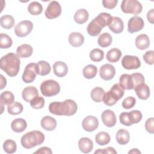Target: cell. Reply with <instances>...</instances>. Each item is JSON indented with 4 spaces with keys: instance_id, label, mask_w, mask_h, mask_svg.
<instances>
[{
    "instance_id": "6da1fadb",
    "label": "cell",
    "mask_w": 154,
    "mask_h": 154,
    "mask_svg": "<svg viewBox=\"0 0 154 154\" xmlns=\"http://www.w3.org/2000/svg\"><path fill=\"white\" fill-rule=\"evenodd\" d=\"M20 58L14 53L10 52L2 57L0 60L1 70L10 77L16 76L20 69Z\"/></svg>"
},
{
    "instance_id": "7a4b0ae2",
    "label": "cell",
    "mask_w": 154,
    "mask_h": 154,
    "mask_svg": "<svg viewBox=\"0 0 154 154\" xmlns=\"http://www.w3.org/2000/svg\"><path fill=\"white\" fill-rule=\"evenodd\" d=\"M77 109L76 103L72 99H66L63 102H53L49 105V112L57 116H70L76 113Z\"/></svg>"
},
{
    "instance_id": "3957f363",
    "label": "cell",
    "mask_w": 154,
    "mask_h": 154,
    "mask_svg": "<svg viewBox=\"0 0 154 154\" xmlns=\"http://www.w3.org/2000/svg\"><path fill=\"white\" fill-rule=\"evenodd\" d=\"M45 135L39 131H32L24 134L20 140L22 146L27 149L42 144L45 141Z\"/></svg>"
},
{
    "instance_id": "277c9868",
    "label": "cell",
    "mask_w": 154,
    "mask_h": 154,
    "mask_svg": "<svg viewBox=\"0 0 154 154\" xmlns=\"http://www.w3.org/2000/svg\"><path fill=\"white\" fill-rule=\"evenodd\" d=\"M42 94L46 97H51L58 94L60 91V84L55 80L44 81L40 85Z\"/></svg>"
},
{
    "instance_id": "5b68a950",
    "label": "cell",
    "mask_w": 154,
    "mask_h": 154,
    "mask_svg": "<svg viewBox=\"0 0 154 154\" xmlns=\"http://www.w3.org/2000/svg\"><path fill=\"white\" fill-rule=\"evenodd\" d=\"M120 8L122 11L126 14H138L142 11L143 6L137 0H123Z\"/></svg>"
},
{
    "instance_id": "8992f818",
    "label": "cell",
    "mask_w": 154,
    "mask_h": 154,
    "mask_svg": "<svg viewBox=\"0 0 154 154\" xmlns=\"http://www.w3.org/2000/svg\"><path fill=\"white\" fill-rule=\"evenodd\" d=\"M33 28V23L31 21L25 20L18 23L14 28L15 34L19 37L28 35Z\"/></svg>"
},
{
    "instance_id": "52a82bcc",
    "label": "cell",
    "mask_w": 154,
    "mask_h": 154,
    "mask_svg": "<svg viewBox=\"0 0 154 154\" xmlns=\"http://www.w3.org/2000/svg\"><path fill=\"white\" fill-rule=\"evenodd\" d=\"M37 75V64L34 63H31L27 64L25 67L22 78L24 82L31 83L35 80Z\"/></svg>"
},
{
    "instance_id": "ba28073f",
    "label": "cell",
    "mask_w": 154,
    "mask_h": 154,
    "mask_svg": "<svg viewBox=\"0 0 154 154\" xmlns=\"http://www.w3.org/2000/svg\"><path fill=\"white\" fill-rule=\"evenodd\" d=\"M61 11V7L60 3L56 1H52L48 5L45 12V15L46 18L53 19L60 16Z\"/></svg>"
},
{
    "instance_id": "9c48e42d",
    "label": "cell",
    "mask_w": 154,
    "mask_h": 154,
    "mask_svg": "<svg viewBox=\"0 0 154 154\" xmlns=\"http://www.w3.org/2000/svg\"><path fill=\"white\" fill-rule=\"evenodd\" d=\"M122 66L127 70L137 69L141 66V62L138 57L134 55H125L121 61Z\"/></svg>"
},
{
    "instance_id": "30bf717a",
    "label": "cell",
    "mask_w": 154,
    "mask_h": 154,
    "mask_svg": "<svg viewBox=\"0 0 154 154\" xmlns=\"http://www.w3.org/2000/svg\"><path fill=\"white\" fill-rule=\"evenodd\" d=\"M144 26L143 19L139 16H135L130 18L128 22V31L131 34L141 30Z\"/></svg>"
},
{
    "instance_id": "8fae6325",
    "label": "cell",
    "mask_w": 154,
    "mask_h": 154,
    "mask_svg": "<svg viewBox=\"0 0 154 154\" xmlns=\"http://www.w3.org/2000/svg\"><path fill=\"white\" fill-rule=\"evenodd\" d=\"M99 75L100 78L103 80H111L116 75L115 67L111 64H103L99 69Z\"/></svg>"
},
{
    "instance_id": "7c38bea8",
    "label": "cell",
    "mask_w": 154,
    "mask_h": 154,
    "mask_svg": "<svg viewBox=\"0 0 154 154\" xmlns=\"http://www.w3.org/2000/svg\"><path fill=\"white\" fill-rule=\"evenodd\" d=\"M82 126L85 131L93 132L98 128V119L96 117L93 116H88L83 119Z\"/></svg>"
},
{
    "instance_id": "4fadbf2b",
    "label": "cell",
    "mask_w": 154,
    "mask_h": 154,
    "mask_svg": "<svg viewBox=\"0 0 154 154\" xmlns=\"http://www.w3.org/2000/svg\"><path fill=\"white\" fill-rule=\"evenodd\" d=\"M101 119L103 124L108 128H111L115 126L117 122L115 113L110 109L105 110L102 113Z\"/></svg>"
},
{
    "instance_id": "5bb4252c",
    "label": "cell",
    "mask_w": 154,
    "mask_h": 154,
    "mask_svg": "<svg viewBox=\"0 0 154 154\" xmlns=\"http://www.w3.org/2000/svg\"><path fill=\"white\" fill-rule=\"evenodd\" d=\"M134 90L138 97L141 100H146L150 96V88L145 83L137 85Z\"/></svg>"
},
{
    "instance_id": "9a60e30c",
    "label": "cell",
    "mask_w": 154,
    "mask_h": 154,
    "mask_svg": "<svg viewBox=\"0 0 154 154\" xmlns=\"http://www.w3.org/2000/svg\"><path fill=\"white\" fill-rule=\"evenodd\" d=\"M39 96L38 90L34 86H28L25 87L22 93V96L24 101L30 102L34 97Z\"/></svg>"
},
{
    "instance_id": "2e32d148",
    "label": "cell",
    "mask_w": 154,
    "mask_h": 154,
    "mask_svg": "<svg viewBox=\"0 0 154 154\" xmlns=\"http://www.w3.org/2000/svg\"><path fill=\"white\" fill-rule=\"evenodd\" d=\"M109 29L115 34H119L123 31L124 24L123 20L119 17H112V19L108 25Z\"/></svg>"
},
{
    "instance_id": "e0dca14e",
    "label": "cell",
    "mask_w": 154,
    "mask_h": 154,
    "mask_svg": "<svg viewBox=\"0 0 154 154\" xmlns=\"http://www.w3.org/2000/svg\"><path fill=\"white\" fill-rule=\"evenodd\" d=\"M53 71L54 74L60 78L65 76L68 72L67 64L63 61H56L53 64Z\"/></svg>"
},
{
    "instance_id": "ac0fdd59",
    "label": "cell",
    "mask_w": 154,
    "mask_h": 154,
    "mask_svg": "<svg viewBox=\"0 0 154 154\" xmlns=\"http://www.w3.org/2000/svg\"><path fill=\"white\" fill-rule=\"evenodd\" d=\"M79 150L84 153H90L93 148V143L92 140L87 137H82L78 141Z\"/></svg>"
},
{
    "instance_id": "d6986e66",
    "label": "cell",
    "mask_w": 154,
    "mask_h": 154,
    "mask_svg": "<svg viewBox=\"0 0 154 154\" xmlns=\"http://www.w3.org/2000/svg\"><path fill=\"white\" fill-rule=\"evenodd\" d=\"M41 126L45 130L48 131H52L57 127V121L52 117L46 116L43 117L41 120Z\"/></svg>"
},
{
    "instance_id": "ffe728a7",
    "label": "cell",
    "mask_w": 154,
    "mask_h": 154,
    "mask_svg": "<svg viewBox=\"0 0 154 154\" xmlns=\"http://www.w3.org/2000/svg\"><path fill=\"white\" fill-rule=\"evenodd\" d=\"M69 42L73 47L81 46L84 42V37L80 32H72L69 35Z\"/></svg>"
},
{
    "instance_id": "44dd1931",
    "label": "cell",
    "mask_w": 154,
    "mask_h": 154,
    "mask_svg": "<svg viewBox=\"0 0 154 154\" xmlns=\"http://www.w3.org/2000/svg\"><path fill=\"white\" fill-rule=\"evenodd\" d=\"M135 46L140 50H144L150 46V39L147 35L141 34L138 35L135 38Z\"/></svg>"
},
{
    "instance_id": "7402d4cb",
    "label": "cell",
    "mask_w": 154,
    "mask_h": 154,
    "mask_svg": "<svg viewBox=\"0 0 154 154\" xmlns=\"http://www.w3.org/2000/svg\"><path fill=\"white\" fill-rule=\"evenodd\" d=\"M112 16L108 13H100L94 19L100 25L101 28H104L106 26H108L110 23Z\"/></svg>"
},
{
    "instance_id": "603a6c76",
    "label": "cell",
    "mask_w": 154,
    "mask_h": 154,
    "mask_svg": "<svg viewBox=\"0 0 154 154\" xmlns=\"http://www.w3.org/2000/svg\"><path fill=\"white\" fill-rule=\"evenodd\" d=\"M108 93L114 100L118 101L123 96L125 90L119 84H115L108 91Z\"/></svg>"
},
{
    "instance_id": "cb8c5ba5",
    "label": "cell",
    "mask_w": 154,
    "mask_h": 154,
    "mask_svg": "<svg viewBox=\"0 0 154 154\" xmlns=\"http://www.w3.org/2000/svg\"><path fill=\"white\" fill-rule=\"evenodd\" d=\"M119 84L124 90H132L134 88L132 76L129 74H123L120 76Z\"/></svg>"
},
{
    "instance_id": "d4e9b609",
    "label": "cell",
    "mask_w": 154,
    "mask_h": 154,
    "mask_svg": "<svg viewBox=\"0 0 154 154\" xmlns=\"http://www.w3.org/2000/svg\"><path fill=\"white\" fill-rule=\"evenodd\" d=\"M27 127L26 122L22 118H17L13 120L11 123V128L12 130L17 133L23 132Z\"/></svg>"
},
{
    "instance_id": "484cf974",
    "label": "cell",
    "mask_w": 154,
    "mask_h": 154,
    "mask_svg": "<svg viewBox=\"0 0 154 154\" xmlns=\"http://www.w3.org/2000/svg\"><path fill=\"white\" fill-rule=\"evenodd\" d=\"M33 49L32 46L28 44H23L17 48L16 53L19 57L27 58L32 55Z\"/></svg>"
},
{
    "instance_id": "4316f807",
    "label": "cell",
    "mask_w": 154,
    "mask_h": 154,
    "mask_svg": "<svg viewBox=\"0 0 154 154\" xmlns=\"http://www.w3.org/2000/svg\"><path fill=\"white\" fill-rule=\"evenodd\" d=\"M116 140L120 145H125L128 144L130 140V135L129 132L124 129H119L116 133Z\"/></svg>"
},
{
    "instance_id": "83f0119b",
    "label": "cell",
    "mask_w": 154,
    "mask_h": 154,
    "mask_svg": "<svg viewBox=\"0 0 154 154\" xmlns=\"http://www.w3.org/2000/svg\"><path fill=\"white\" fill-rule=\"evenodd\" d=\"M89 14L87 10L81 8L78 10L74 14V20L78 24H83L88 19Z\"/></svg>"
},
{
    "instance_id": "f1b7e54d",
    "label": "cell",
    "mask_w": 154,
    "mask_h": 154,
    "mask_svg": "<svg viewBox=\"0 0 154 154\" xmlns=\"http://www.w3.org/2000/svg\"><path fill=\"white\" fill-rule=\"evenodd\" d=\"M51 70L50 64L46 61L41 60L37 63V75L45 76L48 75Z\"/></svg>"
},
{
    "instance_id": "f546056e",
    "label": "cell",
    "mask_w": 154,
    "mask_h": 154,
    "mask_svg": "<svg viewBox=\"0 0 154 154\" xmlns=\"http://www.w3.org/2000/svg\"><path fill=\"white\" fill-rule=\"evenodd\" d=\"M102 29V28L100 26V25L96 22L94 19L89 23L87 28L88 34L93 37L98 35L101 32Z\"/></svg>"
},
{
    "instance_id": "4dcf8cb0",
    "label": "cell",
    "mask_w": 154,
    "mask_h": 154,
    "mask_svg": "<svg viewBox=\"0 0 154 154\" xmlns=\"http://www.w3.org/2000/svg\"><path fill=\"white\" fill-rule=\"evenodd\" d=\"M122 54L120 50L117 48H112L106 53V58L110 63H116L121 58Z\"/></svg>"
},
{
    "instance_id": "1f68e13d",
    "label": "cell",
    "mask_w": 154,
    "mask_h": 154,
    "mask_svg": "<svg viewBox=\"0 0 154 154\" xmlns=\"http://www.w3.org/2000/svg\"><path fill=\"white\" fill-rule=\"evenodd\" d=\"M111 140V137L108 133L101 131L97 133L95 136V141L99 146H105L108 144Z\"/></svg>"
},
{
    "instance_id": "d6a6232c",
    "label": "cell",
    "mask_w": 154,
    "mask_h": 154,
    "mask_svg": "<svg viewBox=\"0 0 154 154\" xmlns=\"http://www.w3.org/2000/svg\"><path fill=\"white\" fill-rule=\"evenodd\" d=\"M15 20L13 17L11 15L6 14L1 17L0 24L1 26L7 29H11L14 25Z\"/></svg>"
},
{
    "instance_id": "836d02e7",
    "label": "cell",
    "mask_w": 154,
    "mask_h": 154,
    "mask_svg": "<svg viewBox=\"0 0 154 154\" xmlns=\"http://www.w3.org/2000/svg\"><path fill=\"white\" fill-rule=\"evenodd\" d=\"M105 93V91L102 88L97 87L91 90L90 93V96L93 101L96 102H100L103 101Z\"/></svg>"
},
{
    "instance_id": "e575fe53",
    "label": "cell",
    "mask_w": 154,
    "mask_h": 154,
    "mask_svg": "<svg viewBox=\"0 0 154 154\" xmlns=\"http://www.w3.org/2000/svg\"><path fill=\"white\" fill-rule=\"evenodd\" d=\"M112 41V36L108 32H103L98 37V45L102 48H106L109 46Z\"/></svg>"
},
{
    "instance_id": "d590c367",
    "label": "cell",
    "mask_w": 154,
    "mask_h": 154,
    "mask_svg": "<svg viewBox=\"0 0 154 154\" xmlns=\"http://www.w3.org/2000/svg\"><path fill=\"white\" fill-rule=\"evenodd\" d=\"M97 73V68L93 64L85 66L82 70L83 76L87 79H91L96 76Z\"/></svg>"
},
{
    "instance_id": "8d00e7d4",
    "label": "cell",
    "mask_w": 154,
    "mask_h": 154,
    "mask_svg": "<svg viewBox=\"0 0 154 154\" xmlns=\"http://www.w3.org/2000/svg\"><path fill=\"white\" fill-rule=\"evenodd\" d=\"M1 104L10 105L14 102V96L10 91H5L1 94L0 96Z\"/></svg>"
},
{
    "instance_id": "74e56055",
    "label": "cell",
    "mask_w": 154,
    "mask_h": 154,
    "mask_svg": "<svg viewBox=\"0 0 154 154\" xmlns=\"http://www.w3.org/2000/svg\"><path fill=\"white\" fill-rule=\"evenodd\" d=\"M28 11L29 13L34 16L38 15L43 11V7L40 3L37 1L31 2L28 6Z\"/></svg>"
},
{
    "instance_id": "f35d334b",
    "label": "cell",
    "mask_w": 154,
    "mask_h": 154,
    "mask_svg": "<svg viewBox=\"0 0 154 154\" xmlns=\"http://www.w3.org/2000/svg\"><path fill=\"white\" fill-rule=\"evenodd\" d=\"M23 105L18 102H14L7 106V111L11 115H17L23 111Z\"/></svg>"
},
{
    "instance_id": "ab89813d",
    "label": "cell",
    "mask_w": 154,
    "mask_h": 154,
    "mask_svg": "<svg viewBox=\"0 0 154 154\" xmlns=\"http://www.w3.org/2000/svg\"><path fill=\"white\" fill-rule=\"evenodd\" d=\"M4 150L7 153H13L16 151V143L11 139L6 140L3 144Z\"/></svg>"
},
{
    "instance_id": "60d3db41",
    "label": "cell",
    "mask_w": 154,
    "mask_h": 154,
    "mask_svg": "<svg viewBox=\"0 0 154 154\" xmlns=\"http://www.w3.org/2000/svg\"><path fill=\"white\" fill-rule=\"evenodd\" d=\"M13 41L11 38L7 34H0V46L1 49H8L12 45Z\"/></svg>"
},
{
    "instance_id": "b9f144b4",
    "label": "cell",
    "mask_w": 154,
    "mask_h": 154,
    "mask_svg": "<svg viewBox=\"0 0 154 154\" xmlns=\"http://www.w3.org/2000/svg\"><path fill=\"white\" fill-rule=\"evenodd\" d=\"M104 57V52L100 49H94L90 53V59L94 62H99L103 60Z\"/></svg>"
},
{
    "instance_id": "7bdbcfd3",
    "label": "cell",
    "mask_w": 154,
    "mask_h": 154,
    "mask_svg": "<svg viewBox=\"0 0 154 154\" xmlns=\"http://www.w3.org/2000/svg\"><path fill=\"white\" fill-rule=\"evenodd\" d=\"M45 99L43 97L37 96L30 101V105L34 109H41L45 105Z\"/></svg>"
},
{
    "instance_id": "ee69618b",
    "label": "cell",
    "mask_w": 154,
    "mask_h": 154,
    "mask_svg": "<svg viewBox=\"0 0 154 154\" xmlns=\"http://www.w3.org/2000/svg\"><path fill=\"white\" fill-rule=\"evenodd\" d=\"M130 119L131 121V123L133 124L134 123H138L140 122L143 117V115L141 111L138 110H132L130 112H129Z\"/></svg>"
},
{
    "instance_id": "f6af8a7d",
    "label": "cell",
    "mask_w": 154,
    "mask_h": 154,
    "mask_svg": "<svg viewBox=\"0 0 154 154\" xmlns=\"http://www.w3.org/2000/svg\"><path fill=\"white\" fill-rule=\"evenodd\" d=\"M131 75L132 78L134 88L139 84L144 83L145 79H144V77L143 75V74H141L140 73H134L131 74Z\"/></svg>"
},
{
    "instance_id": "bcb514c9",
    "label": "cell",
    "mask_w": 154,
    "mask_h": 154,
    "mask_svg": "<svg viewBox=\"0 0 154 154\" xmlns=\"http://www.w3.org/2000/svg\"><path fill=\"white\" fill-rule=\"evenodd\" d=\"M136 103V99L132 96L126 97L122 102V106L125 109H130L135 106Z\"/></svg>"
},
{
    "instance_id": "7dc6e473",
    "label": "cell",
    "mask_w": 154,
    "mask_h": 154,
    "mask_svg": "<svg viewBox=\"0 0 154 154\" xmlns=\"http://www.w3.org/2000/svg\"><path fill=\"white\" fill-rule=\"evenodd\" d=\"M120 119V122L125 126H130L132 125V123H131L130 117L129 112H123L120 114L119 116Z\"/></svg>"
},
{
    "instance_id": "c3c4849f",
    "label": "cell",
    "mask_w": 154,
    "mask_h": 154,
    "mask_svg": "<svg viewBox=\"0 0 154 154\" xmlns=\"http://www.w3.org/2000/svg\"><path fill=\"white\" fill-rule=\"evenodd\" d=\"M153 54H154V51L152 50H150L145 52V54L143 56V58L146 63L149 65L153 64L154 63Z\"/></svg>"
},
{
    "instance_id": "681fc988",
    "label": "cell",
    "mask_w": 154,
    "mask_h": 154,
    "mask_svg": "<svg viewBox=\"0 0 154 154\" xmlns=\"http://www.w3.org/2000/svg\"><path fill=\"white\" fill-rule=\"evenodd\" d=\"M145 129L150 134L154 133V118L150 117L147 119L145 123Z\"/></svg>"
},
{
    "instance_id": "f907efd6",
    "label": "cell",
    "mask_w": 154,
    "mask_h": 154,
    "mask_svg": "<svg viewBox=\"0 0 154 154\" xmlns=\"http://www.w3.org/2000/svg\"><path fill=\"white\" fill-rule=\"evenodd\" d=\"M103 103L107 105V106H112L114 105V104H116L117 101L114 100L112 97L110 96V94H109L108 91H107L106 93H105L104 94V96H103Z\"/></svg>"
},
{
    "instance_id": "816d5d0a",
    "label": "cell",
    "mask_w": 154,
    "mask_h": 154,
    "mask_svg": "<svg viewBox=\"0 0 154 154\" xmlns=\"http://www.w3.org/2000/svg\"><path fill=\"white\" fill-rule=\"evenodd\" d=\"M118 3L117 0H111V1H107L103 0L102 1V5L103 6L108 9H112L114 8L117 4Z\"/></svg>"
},
{
    "instance_id": "f5cc1de1",
    "label": "cell",
    "mask_w": 154,
    "mask_h": 154,
    "mask_svg": "<svg viewBox=\"0 0 154 154\" xmlns=\"http://www.w3.org/2000/svg\"><path fill=\"white\" fill-rule=\"evenodd\" d=\"M94 153H112L116 154V150L112 147H108L105 149H99L94 152Z\"/></svg>"
},
{
    "instance_id": "db71d44e",
    "label": "cell",
    "mask_w": 154,
    "mask_h": 154,
    "mask_svg": "<svg viewBox=\"0 0 154 154\" xmlns=\"http://www.w3.org/2000/svg\"><path fill=\"white\" fill-rule=\"evenodd\" d=\"M52 153L51 149L48 147H42L36 150L34 153H46V154H51Z\"/></svg>"
},
{
    "instance_id": "11a10c76",
    "label": "cell",
    "mask_w": 154,
    "mask_h": 154,
    "mask_svg": "<svg viewBox=\"0 0 154 154\" xmlns=\"http://www.w3.org/2000/svg\"><path fill=\"white\" fill-rule=\"evenodd\" d=\"M147 18L148 21L150 23H153V18H154V9L152 8L147 12Z\"/></svg>"
},
{
    "instance_id": "9f6ffc18",
    "label": "cell",
    "mask_w": 154,
    "mask_h": 154,
    "mask_svg": "<svg viewBox=\"0 0 154 154\" xmlns=\"http://www.w3.org/2000/svg\"><path fill=\"white\" fill-rule=\"evenodd\" d=\"M0 76H1V87H0V89L2 90L6 86L7 80H6L5 78H4L2 75H1Z\"/></svg>"
},
{
    "instance_id": "6f0895ef",
    "label": "cell",
    "mask_w": 154,
    "mask_h": 154,
    "mask_svg": "<svg viewBox=\"0 0 154 154\" xmlns=\"http://www.w3.org/2000/svg\"><path fill=\"white\" fill-rule=\"evenodd\" d=\"M129 154L130 153H133V154H140L141 153V152L138 149H131V150L129 151L128 152Z\"/></svg>"
}]
</instances>
